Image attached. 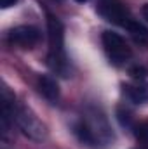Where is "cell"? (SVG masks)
Instances as JSON below:
<instances>
[{"label": "cell", "instance_id": "4fadbf2b", "mask_svg": "<svg viewBox=\"0 0 148 149\" xmlns=\"http://www.w3.org/2000/svg\"><path fill=\"white\" fill-rule=\"evenodd\" d=\"M16 2H18V0H0V7H2V9H9V7H12Z\"/></svg>", "mask_w": 148, "mask_h": 149}, {"label": "cell", "instance_id": "ba28073f", "mask_svg": "<svg viewBox=\"0 0 148 149\" xmlns=\"http://www.w3.org/2000/svg\"><path fill=\"white\" fill-rule=\"evenodd\" d=\"M38 92L51 102H56L59 99V85L51 74H42L38 78Z\"/></svg>", "mask_w": 148, "mask_h": 149}, {"label": "cell", "instance_id": "3957f363", "mask_svg": "<svg viewBox=\"0 0 148 149\" xmlns=\"http://www.w3.org/2000/svg\"><path fill=\"white\" fill-rule=\"evenodd\" d=\"M101 42H103L106 56L110 57V61L113 64L122 66V64H125L132 57L131 47L125 43V40L120 37L118 33H115V31H103Z\"/></svg>", "mask_w": 148, "mask_h": 149}, {"label": "cell", "instance_id": "5bb4252c", "mask_svg": "<svg viewBox=\"0 0 148 149\" xmlns=\"http://www.w3.org/2000/svg\"><path fill=\"white\" fill-rule=\"evenodd\" d=\"M141 14H143V17L147 19V23H148V3H145V5H143V9H141Z\"/></svg>", "mask_w": 148, "mask_h": 149}, {"label": "cell", "instance_id": "8992f818", "mask_svg": "<svg viewBox=\"0 0 148 149\" xmlns=\"http://www.w3.org/2000/svg\"><path fill=\"white\" fill-rule=\"evenodd\" d=\"M7 40L12 45H18L21 49H32L33 45H37L40 40V31L32 24H23V26H16L7 33Z\"/></svg>", "mask_w": 148, "mask_h": 149}, {"label": "cell", "instance_id": "5b68a950", "mask_svg": "<svg viewBox=\"0 0 148 149\" xmlns=\"http://www.w3.org/2000/svg\"><path fill=\"white\" fill-rule=\"evenodd\" d=\"M96 10L103 19L110 21L113 24H118L122 28H125L129 24V21L132 19L129 9L120 0H99Z\"/></svg>", "mask_w": 148, "mask_h": 149}, {"label": "cell", "instance_id": "9c48e42d", "mask_svg": "<svg viewBox=\"0 0 148 149\" xmlns=\"http://www.w3.org/2000/svg\"><path fill=\"white\" fill-rule=\"evenodd\" d=\"M125 30L129 31V35L132 37V40L140 45H148V30L147 26L140 21H136L134 17L129 21V24L125 26Z\"/></svg>", "mask_w": 148, "mask_h": 149}, {"label": "cell", "instance_id": "6da1fadb", "mask_svg": "<svg viewBox=\"0 0 148 149\" xmlns=\"http://www.w3.org/2000/svg\"><path fill=\"white\" fill-rule=\"evenodd\" d=\"M73 132L77 139L89 146V148H99L106 146L113 141V132H111L108 120L99 109H87L85 114L75 123Z\"/></svg>", "mask_w": 148, "mask_h": 149}, {"label": "cell", "instance_id": "277c9868", "mask_svg": "<svg viewBox=\"0 0 148 149\" xmlns=\"http://www.w3.org/2000/svg\"><path fill=\"white\" fill-rule=\"evenodd\" d=\"M14 120H16L18 127L23 130V134L28 135L30 139H33V141H44L47 137V127L38 120L37 114L32 109H28L25 106L18 108L16 114H14Z\"/></svg>", "mask_w": 148, "mask_h": 149}, {"label": "cell", "instance_id": "8fae6325", "mask_svg": "<svg viewBox=\"0 0 148 149\" xmlns=\"http://www.w3.org/2000/svg\"><path fill=\"white\" fill-rule=\"evenodd\" d=\"M132 134H134V137H136L140 142L148 144V120H143V121L134 123V127H132Z\"/></svg>", "mask_w": 148, "mask_h": 149}, {"label": "cell", "instance_id": "30bf717a", "mask_svg": "<svg viewBox=\"0 0 148 149\" xmlns=\"http://www.w3.org/2000/svg\"><path fill=\"white\" fill-rule=\"evenodd\" d=\"M117 120H118V123L124 128H131L132 130V127H134V114L125 106H118L117 108Z\"/></svg>", "mask_w": 148, "mask_h": 149}, {"label": "cell", "instance_id": "9a60e30c", "mask_svg": "<svg viewBox=\"0 0 148 149\" xmlns=\"http://www.w3.org/2000/svg\"><path fill=\"white\" fill-rule=\"evenodd\" d=\"M77 2H80V3H84V2H87V0H77Z\"/></svg>", "mask_w": 148, "mask_h": 149}, {"label": "cell", "instance_id": "7c38bea8", "mask_svg": "<svg viewBox=\"0 0 148 149\" xmlns=\"http://www.w3.org/2000/svg\"><path fill=\"white\" fill-rule=\"evenodd\" d=\"M129 74H131L136 81H145L147 76H148V68L140 66V64H134L132 68H129Z\"/></svg>", "mask_w": 148, "mask_h": 149}, {"label": "cell", "instance_id": "52a82bcc", "mask_svg": "<svg viewBox=\"0 0 148 149\" xmlns=\"http://www.w3.org/2000/svg\"><path fill=\"white\" fill-rule=\"evenodd\" d=\"M124 92L127 99L134 104H143L148 101V83L147 81H134L124 85Z\"/></svg>", "mask_w": 148, "mask_h": 149}, {"label": "cell", "instance_id": "7a4b0ae2", "mask_svg": "<svg viewBox=\"0 0 148 149\" xmlns=\"http://www.w3.org/2000/svg\"><path fill=\"white\" fill-rule=\"evenodd\" d=\"M47 33H49V54H47V64L52 71L61 76L70 74V61L65 50V28L61 21L49 14L47 16Z\"/></svg>", "mask_w": 148, "mask_h": 149}]
</instances>
